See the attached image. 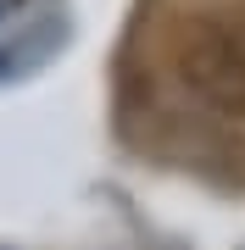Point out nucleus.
Masks as SVG:
<instances>
[{"mask_svg": "<svg viewBox=\"0 0 245 250\" xmlns=\"http://www.w3.org/2000/svg\"><path fill=\"white\" fill-rule=\"evenodd\" d=\"M184 89L218 117H245V28L228 17H195L173 45Z\"/></svg>", "mask_w": 245, "mask_h": 250, "instance_id": "obj_1", "label": "nucleus"}]
</instances>
